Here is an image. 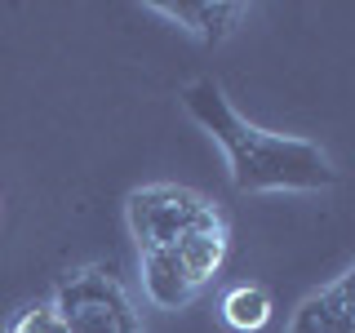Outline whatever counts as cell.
Listing matches in <instances>:
<instances>
[{"label": "cell", "instance_id": "cell-1", "mask_svg": "<svg viewBox=\"0 0 355 333\" xmlns=\"http://www.w3.org/2000/svg\"><path fill=\"white\" fill-rule=\"evenodd\" d=\"M182 107L227 151L236 191H324V187L338 182V169H333L329 151L320 142L249 125L214 80L187 85Z\"/></svg>", "mask_w": 355, "mask_h": 333}, {"label": "cell", "instance_id": "cell-2", "mask_svg": "<svg viewBox=\"0 0 355 333\" xmlns=\"http://www.w3.org/2000/svg\"><path fill=\"white\" fill-rule=\"evenodd\" d=\"M125 218L129 231L142 249H169L196 227H209V222H222L227 214L214 205L209 196L191 191V187H178V182H151L129 191L125 200Z\"/></svg>", "mask_w": 355, "mask_h": 333}, {"label": "cell", "instance_id": "cell-3", "mask_svg": "<svg viewBox=\"0 0 355 333\" xmlns=\"http://www.w3.org/2000/svg\"><path fill=\"white\" fill-rule=\"evenodd\" d=\"M67 333H142V316L133 311L125 284L103 266L76 271L53 289Z\"/></svg>", "mask_w": 355, "mask_h": 333}, {"label": "cell", "instance_id": "cell-4", "mask_svg": "<svg viewBox=\"0 0 355 333\" xmlns=\"http://www.w3.org/2000/svg\"><path fill=\"white\" fill-rule=\"evenodd\" d=\"M155 14L173 18L178 27H187L196 40L205 44H218L236 31V22L244 18V5L236 0H155Z\"/></svg>", "mask_w": 355, "mask_h": 333}, {"label": "cell", "instance_id": "cell-5", "mask_svg": "<svg viewBox=\"0 0 355 333\" xmlns=\"http://www.w3.org/2000/svg\"><path fill=\"white\" fill-rule=\"evenodd\" d=\"M288 333H355V307H351V271L320 293H311L288 320Z\"/></svg>", "mask_w": 355, "mask_h": 333}, {"label": "cell", "instance_id": "cell-6", "mask_svg": "<svg viewBox=\"0 0 355 333\" xmlns=\"http://www.w3.org/2000/svg\"><path fill=\"white\" fill-rule=\"evenodd\" d=\"M138 258H142V293H147L155 307L178 311L200 293V284L187 275V266L178 262L173 249H142Z\"/></svg>", "mask_w": 355, "mask_h": 333}, {"label": "cell", "instance_id": "cell-7", "mask_svg": "<svg viewBox=\"0 0 355 333\" xmlns=\"http://www.w3.org/2000/svg\"><path fill=\"white\" fill-rule=\"evenodd\" d=\"M169 249L178 253V262L187 266V275L205 289L222 271V262H227V253H231V227H227V218L209 222V227L187 231V236L178 240V244H169Z\"/></svg>", "mask_w": 355, "mask_h": 333}, {"label": "cell", "instance_id": "cell-8", "mask_svg": "<svg viewBox=\"0 0 355 333\" xmlns=\"http://www.w3.org/2000/svg\"><path fill=\"white\" fill-rule=\"evenodd\" d=\"M271 289L266 284H236L227 298H222V325L236 333H258L271 325Z\"/></svg>", "mask_w": 355, "mask_h": 333}, {"label": "cell", "instance_id": "cell-9", "mask_svg": "<svg viewBox=\"0 0 355 333\" xmlns=\"http://www.w3.org/2000/svg\"><path fill=\"white\" fill-rule=\"evenodd\" d=\"M0 333H67V320H62L58 302H53V293H44V298L22 302L14 316L0 325Z\"/></svg>", "mask_w": 355, "mask_h": 333}]
</instances>
